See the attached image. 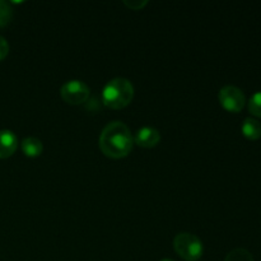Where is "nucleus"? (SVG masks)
I'll use <instances>...</instances> for the list:
<instances>
[{
	"instance_id": "nucleus-1",
	"label": "nucleus",
	"mask_w": 261,
	"mask_h": 261,
	"mask_svg": "<svg viewBox=\"0 0 261 261\" xmlns=\"http://www.w3.org/2000/svg\"><path fill=\"white\" fill-rule=\"evenodd\" d=\"M99 149L106 157L120 160L133 150L134 138L129 127L121 121H112L105 126L99 135Z\"/></svg>"
},
{
	"instance_id": "nucleus-2",
	"label": "nucleus",
	"mask_w": 261,
	"mask_h": 261,
	"mask_svg": "<svg viewBox=\"0 0 261 261\" xmlns=\"http://www.w3.org/2000/svg\"><path fill=\"white\" fill-rule=\"evenodd\" d=\"M134 98V86L126 78H114L102 91V102L111 110H122Z\"/></svg>"
},
{
	"instance_id": "nucleus-3",
	"label": "nucleus",
	"mask_w": 261,
	"mask_h": 261,
	"mask_svg": "<svg viewBox=\"0 0 261 261\" xmlns=\"http://www.w3.org/2000/svg\"><path fill=\"white\" fill-rule=\"evenodd\" d=\"M173 249L176 254L186 261H198L204 252L203 242L193 233L181 232L173 240Z\"/></svg>"
},
{
	"instance_id": "nucleus-4",
	"label": "nucleus",
	"mask_w": 261,
	"mask_h": 261,
	"mask_svg": "<svg viewBox=\"0 0 261 261\" xmlns=\"http://www.w3.org/2000/svg\"><path fill=\"white\" fill-rule=\"evenodd\" d=\"M91 94V89L87 86L84 82L78 81V79H73L69 81L61 87L60 96L66 103L69 105H82L89 98Z\"/></svg>"
},
{
	"instance_id": "nucleus-5",
	"label": "nucleus",
	"mask_w": 261,
	"mask_h": 261,
	"mask_svg": "<svg viewBox=\"0 0 261 261\" xmlns=\"http://www.w3.org/2000/svg\"><path fill=\"white\" fill-rule=\"evenodd\" d=\"M218 99L221 106L226 111L229 112H240L246 105V97L244 92L234 86H226L219 91Z\"/></svg>"
},
{
	"instance_id": "nucleus-6",
	"label": "nucleus",
	"mask_w": 261,
	"mask_h": 261,
	"mask_svg": "<svg viewBox=\"0 0 261 261\" xmlns=\"http://www.w3.org/2000/svg\"><path fill=\"white\" fill-rule=\"evenodd\" d=\"M161 142V133L155 127L144 126L138 130L137 135L134 137V143L139 147L150 149L154 148Z\"/></svg>"
},
{
	"instance_id": "nucleus-7",
	"label": "nucleus",
	"mask_w": 261,
	"mask_h": 261,
	"mask_svg": "<svg viewBox=\"0 0 261 261\" xmlns=\"http://www.w3.org/2000/svg\"><path fill=\"white\" fill-rule=\"evenodd\" d=\"M18 148V139L10 130H0V160L12 157Z\"/></svg>"
},
{
	"instance_id": "nucleus-8",
	"label": "nucleus",
	"mask_w": 261,
	"mask_h": 261,
	"mask_svg": "<svg viewBox=\"0 0 261 261\" xmlns=\"http://www.w3.org/2000/svg\"><path fill=\"white\" fill-rule=\"evenodd\" d=\"M20 147H22V150L23 153H24V155H27V157L30 158L38 157V155L42 154L43 152L42 142H41L40 139H37V138H33V137L23 139L22 143H20Z\"/></svg>"
},
{
	"instance_id": "nucleus-9",
	"label": "nucleus",
	"mask_w": 261,
	"mask_h": 261,
	"mask_svg": "<svg viewBox=\"0 0 261 261\" xmlns=\"http://www.w3.org/2000/svg\"><path fill=\"white\" fill-rule=\"evenodd\" d=\"M241 132L247 139L257 140L261 138V124L257 120L252 119V117H247V119H245L244 124H242Z\"/></svg>"
},
{
	"instance_id": "nucleus-10",
	"label": "nucleus",
	"mask_w": 261,
	"mask_h": 261,
	"mask_svg": "<svg viewBox=\"0 0 261 261\" xmlns=\"http://www.w3.org/2000/svg\"><path fill=\"white\" fill-rule=\"evenodd\" d=\"M13 19V9L9 3L0 0V28L9 24Z\"/></svg>"
},
{
	"instance_id": "nucleus-11",
	"label": "nucleus",
	"mask_w": 261,
	"mask_h": 261,
	"mask_svg": "<svg viewBox=\"0 0 261 261\" xmlns=\"http://www.w3.org/2000/svg\"><path fill=\"white\" fill-rule=\"evenodd\" d=\"M224 261H254V257L247 250L234 249L227 255Z\"/></svg>"
},
{
	"instance_id": "nucleus-12",
	"label": "nucleus",
	"mask_w": 261,
	"mask_h": 261,
	"mask_svg": "<svg viewBox=\"0 0 261 261\" xmlns=\"http://www.w3.org/2000/svg\"><path fill=\"white\" fill-rule=\"evenodd\" d=\"M249 111L254 116L261 117V91L251 96L249 101Z\"/></svg>"
},
{
	"instance_id": "nucleus-13",
	"label": "nucleus",
	"mask_w": 261,
	"mask_h": 261,
	"mask_svg": "<svg viewBox=\"0 0 261 261\" xmlns=\"http://www.w3.org/2000/svg\"><path fill=\"white\" fill-rule=\"evenodd\" d=\"M124 4L132 10H142L148 4L147 0H125Z\"/></svg>"
},
{
	"instance_id": "nucleus-14",
	"label": "nucleus",
	"mask_w": 261,
	"mask_h": 261,
	"mask_svg": "<svg viewBox=\"0 0 261 261\" xmlns=\"http://www.w3.org/2000/svg\"><path fill=\"white\" fill-rule=\"evenodd\" d=\"M9 54V43L4 37L0 36V61L4 60Z\"/></svg>"
},
{
	"instance_id": "nucleus-15",
	"label": "nucleus",
	"mask_w": 261,
	"mask_h": 261,
	"mask_svg": "<svg viewBox=\"0 0 261 261\" xmlns=\"http://www.w3.org/2000/svg\"><path fill=\"white\" fill-rule=\"evenodd\" d=\"M161 261H173V260H171V259H163V260H161Z\"/></svg>"
}]
</instances>
